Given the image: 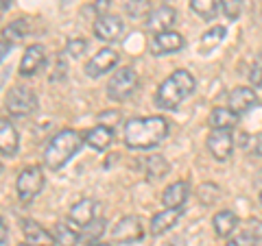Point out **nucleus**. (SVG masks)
<instances>
[{
  "mask_svg": "<svg viewBox=\"0 0 262 246\" xmlns=\"http://www.w3.org/2000/svg\"><path fill=\"white\" fill-rule=\"evenodd\" d=\"M212 225H214V233L219 237H229L236 231V227H238V216L229 209H223V211H219V214H214Z\"/></svg>",
  "mask_w": 262,
  "mask_h": 246,
  "instance_id": "4be33fe9",
  "label": "nucleus"
},
{
  "mask_svg": "<svg viewBox=\"0 0 262 246\" xmlns=\"http://www.w3.org/2000/svg\"><path fill=\"white\" fill-rule=\"evenodd\" d=\"M18 131L15 127L11 125L9 120L0 118V155H7V157H11V155L18 153Z\"/></svg>",
  "mask_w": 262,
  "mask_h": 246,
  "instance_id": "a211bd4d",
  "label": "nucleus"
},
{
  "mask_svg": "<svg viewBox=\"0 0 262 246\" xmlns=\"http://www.w3.org/2000/svg\"><path fill=\"white\" fill-rule=\"evenodd\" d=\"M83 135L79 131L72 129H63L59 131L51 142H48L46 151H44V163L48 170H59L61 166H66L75 155L79 153V149L83 146Z\"/></svg>",
  "mask_w": 262,
  "mask_h": 246,
  "instance_id": "7ed1b4c3",
  "label": "nucleus"
},
{
  "mask_svg": "<svg viewBox=\"0 0 262 246\" xmlns=\"http://www.w3.org/2000/svg\"><path fill=\"white\" fill-rule=\"evenodd\" d=\"M116 63H118V53L114 51V48H101V51L85 63V75L92 79L103 77L105 72L116 68Z\"/></svg>",
  "mask_w": 262,
  "mask_h": 246,
  "instance_id": "1a4fd4ad",
  "label": "nucleus"
},
{
  "mask_svg": "<svg viewBox=\"0 0 262 246\" xmlns=\"http://www.w3.org/2000/svg\"><path fill=\"white\" fill-rule=\"evenodd\" d=\"M253 146H256V153L262 155V135H256V144H253Z\"/></svg>",
  "mask_w": 262,
  "mask_h": 246,
  "instance_id": "4c0bfd02",
  "label": "nucleus"
},
{
  "mask_svg": "<svg viewBox=\"0 0 262 246\" xmlns=\"http://www.w3.org/2000/svg\"><path fill=\"white\" fill-rule=\"evenodd\" d=\"M20 246H29V244H27V242H24V244H20Z\"/></svg>",
  "mask_w": 262,
  "mask_h": 246,
  "instance_id": "ea45409f",
  "label": "nucleus"
},
{
  "mask_svg": "<svg viewBox=\"0 0 262 246\" xmlns=\"http://www.w3.org/2000/svg\"><path fill=\"white\" fill-rule=\"evenodd\" d=\"M5 107L15 118H27L37 109V96L31 87H13L5 98Z\"/></svg>",
  "mask_w": 262,
  "mask_h": 246,
  "instance_id": "20e7f679",
  "label": "nucleus"
},
{
  "mask_svg": "<svg viewBox=\"0 0 262 246\" xmlns=\"http://www.w3.org/2000/svg\"><path fill=\"white\" fill-rule=\"evenodd\" d=\"M223 37H225V27H216V29H212L210 33H206V37H203V44H206V46L219 44Z\"/></svg>",
  "mask_w": 262,
  "mask_h": 246,
  "instance_id": "473e14b6",
  "label": "nucleus"
},
{
  "mask_svg": "<svg viewBox=\"0 0 262 246\" xmlns=\"http://www.w3.org/2000/svg\"><path fill=\"white\" fill-rule=\"evenodd\" d=\"M55 240L59 246H77L79 240H81V231L75 229L70 223H59L55 227Z\"/></svg>",
  "mask_w": 262,
  "mask_h": 246,
  "instance_id": "5701e85b",
  "label": "nucleus"
},
{
  "mask_svg": "<svg viewBox=\"0 0 262 246\" xmlns=\"http://www.w3.org/2000/svg\"><path fill=\"white\" fill-rule=\"evenodd\" d=\"M90 246H110V244H101V242H96V244H90Z\"/></svg>",
  "mask_w": 262,
  "mask_h": 246,
  "instance_id": "58836bf2",
  "label": "nucleus"
},
{
  "mask_svg": "<svg viewBox=\"0 0 262 246\" xmlns=\"http://www.w3.org/2000/svg\"><path fill=\"white\" fill-rule=\"evenodd\" d=\"M83 229H85V231L81 233V237H85L90 244H96V242H94V237H101V235H103V231H105V223H103V220H96V223L92 220V223H90L88 227H83Z\"/></svg>",
  "mask_w": 262,
  "mask_h": 246,
  "instance_id": "cd10ccee",
  "label": "nucleus"
},
{
  "mask_svg": "<svg viewBox=\"0 0 262 246\" xmlns=\"http://www.w3.org/2000/svg\"><path fill=\"white\" fill-rule=\"evenodd\" d=\"M208 149L214 155V159L227 161L234 153V135L227 129H212L208 135Z\"/></svg>",
  "mask_w": 262,
  "mask_h": 246,
  "instance_id": "6e6552de",
  "label": "nucleus"
},
{
  "mask_svg": "<svg viewBox=\"0 0 262 246\" xmlns=\"http://www.w3.org/2000/svg\"><path fill=\"white\" fill-rule=\"evenodd\" d=\"M175 18H177V13H175L173 7L160 5L158 9H153L149 15H146V29L151 33H155V35H158V33H166L175 24Z\"/></svg>",
  "mask_w": 262,
  "mask_h": 246,
  "instance_id": "f8f14e48",
  "label": "nucleus"
},
{
  "mask_svg": "<svg viewBox=\"0 0 262 246\" xmlns=\"http://www.w3.org/2000/svg\"><path fill=\"white\" fill-rule=\"evenodd\" d=\"M7 240V225H5V220L0 218V244H3Z\"/></svg>",
  "mask_w": 262,
  "mask_h": 246,
  "instance_id": "e433bc0d",
  "label": "nucleus"
},
{
  "mask_svg": "<svg viewBox=\"0 0 262 246\" xmlns=\"http://www.w3.org/2000/svg\"><path fill=\"white\" fill-rule=\"evenodd\" d=\"M168 131H170L168 120L162 116L134 118L125 125V142L129 149L149 151L168 137Z\"/></svg>",
  "mask_w": 262,
  "mask_h": 246,
  "instance_id": "f257e3e1",
  "label": "nucleus"
},
{
  "mask_svg": "<svg viewBox=\"0 0 262 246\" xmlns=\"http://www.w3.org/2000/svg\"><path fill=\"white\" fill-rule=\"evenodd\" d=\"M168 161L162 157V155H153V157L146 159V177H151V179H162V177H166L168 175Z\"/></svg>",
  "mask_w": 262,
  "mask_h": 246,
  "instance_id": "393cba45",
  "label": "nucleus"
},
{
  "mask_svg": "<svg viewBox=\"0 0 262 246\" xmlns=\"http://www.w3.org/2000/svg\"><path fill=\"white\" fill-rule=\"evenodd\" d=\"M249 81L253 87H260L262 85V53L256 57V61H253L251 70H249Z\"/></svg>",
  "mask_w": 262,
  "mask_h": 246,
  "instance_id": "2f4dec72",
  "label": "nucleus"
},
{
  "mask_svg": "<svg viewBox=\"0 0 262 246\" xmlns=\"http://www.w3.org/2000/svg\"><path fill=\"white\" fill-rule=\"evenodd\" d=\"M190 7L203 20H212L216 15V0H190Z\"/></svg>",
  "mask_w": 262,
  "mask_h": 246,
  "instance_id": "a878e982",
  "label": "nucleus"
},
{
  "mask_svg": "<svg viewBox=\"0 0 262 246\" xmlns=\"http://www.w3.org/2000/svg\"><path fill=\"white\" fill-rule=\"evenodd\" d=\"M194 77L188 70H177L173 72L166 81H162L158 92H155V105L160 109L175 111L188 96L194 92Z\"/></svg>",
  "mask_w": 262,
  "mask_h": 246,
  "instance_id": "f03ea898",
  "label": "nucleus"
},
{
  "mask_svg": "<svg viewBox=\"0 0 262 246\" xmlns=\"http://www.w3.org/2000/svg\"><path fill=\"white\" fill-rule=\"evenodd\" d=\"M46 61V51L42 44H33L27 48V53H24L22 61H20V75L22 77H33L35 72L42 68Z\"/></svg>",
  "mask_w": 262,
  "mask_h": 246,
  "instance_id": "dca6fc26",
  "label": "nucleus"
},
{
  "mask_svg": "<svg viewBox=\"0 0 262 246\" xmlns=\"http://www.w3.org/2000/svg\"><path fill=\"white\" fill-rule=\"evenodd\" d=\"M27 33H29V20L18 18L3 29V37H5V42L15 44V42H22V39L27 37Z\"/></svg>",
  "mask_w": 262,
  "mask_h": 246,
  "instance_id": "b1692460",
  "label": "nucleus"
},
{
  "mask_svg": "<svg viewBox=\"0 0 262 246\" xmlns=\"http://www.w3.org/2000/svg\"><path fill=\"white\" fill-rule=\"evenodd\" d=\"M110 5H112V0H94V11L98 18H103V15H107V9H110Z\"/></svg>",
  "mask_w": 262,
  "mask_h": 246,
  "instance_id": "f704fd0d",
  "label": "nucleus"
},
{
  "mask_svg": "<svg viewBox=\"0 0 262 246\" xmlns=\"http://www.w3.org/2000/svg\"><path fill=\"white\" fill-rule=\"evenodd\" d=\"M9 48H11V44L9 42H5V39H0V61L7 57V53H9Z\"/></svg>",
  "mask_w": 262,
  "mask_h": 246,
  "instance_id": "c9c22d12",
  "label": "nucleus"
},
{
  "mask_svg": "<svg viewBox=\"0 0 262 246\" xmlns=\"http://www.w3.org/2000/svg\"><path fill=\"white\" fill-rule=\"evenodd\" d=\"M186 46V39L175 31H166V33H158L151 39V53L155 57L168 55V53H177Z\"/></svg>",
  "mask_w": 262,
  "mask_h": 246,
  "instance_id": "9d476101",
  "label": "nucleus"
},
{
  "mask_svg": "<svg viewBox=\"0 0 262 246\" xmlns=\"http://www.w3.org/2000/svg\"><path fill=\"white\" fill-rule=\"evenodd\" d=\"M42 187H44V172L39 166L24 168L18 175V181H15V190H18L20 201H24V203L35 199V196L42 192Z\"/></svg>",
  "mask_w": 262,
  "mask_h": 246,
  "instance_id": "423d86ee",
  "label": "nucleus"
},
{
  "mask_svg": "<svg viewBox=\"0 0 262 246\" xmlns=\"http://www.w3.org/2000/svg\"><path fill=\"white\" fill-rule=\"evenodd\" d=\"M144 235V229L142 223L138 216H125L120 218L116 225L112 229V240L116 244H134V242H140Z\"/></svg>",
  "mask_w": 262,
  "mask_h": 246,
  "instance_id": "0eeeda50",
  "label": "nucleus"
},
{
  "mask_svg": "<svg viewBox=\"0 0 262 246\" xmlns=\"http://www.w3.org/2000/svg\"><path fill=\"white\" fill-rule=\"evenodd\" d=\"M221 9L229 20H236L243 9V0H221Z\"/></svg>",
  "mask_w": 262,
  "mask_h": 246,
  "instance_id": "c85d7f7f",
  "label": "nucleus"
},
{
  "mask_svg": "<svg viewBox=\"0 0 262 246\" xmlns=\"http://www.w3.org/2000/svg\"><path fill=\"white\" fill-rule=\"evenodd\" d=\"M22 233L29 246H55L57 240L53 233H48L42 225H37L35 220H24L22 223Z\"/></svg>",
  "mask_w": 262,
  "mask_h": 246,
  "instance_id": "2eb2a0df",
  "label": "nucleus"
},
{
  "mask_svg": "<svg viewBox=\"0 0 262 246\" xmlns=\"http://www.w3.org/2000/svg\"><path fill=\"white\" fill-rule=\"evenodd\" d=\"M96 207H98L96 201H92V199H81L79 203L72 205V209H70V214H68V223L81 231V229L88 227L96 218Z\"/></svg>",
  "mask_w": 262,
  "mask_h": 246,
  "instance_id": "9b49d317",
  "label": "nucleus"
},
{
  "mask_svg": "<svg viewBox=\"0 0 262 246\" xmlns=\"http://www.w3.org/2000/svg\"><path fill=\"white\" fill-rule=\"evenodd\" d=\"M120 122V113L116 109H107V111H101L98 113V125L101 127H107L114 131V127H116Z\"/></svg>",
  "mask_w": 262,
  "mask_h": 246,
  "instance_id": "c756f323",
  "label": "nucleus"
},
{
  "mask_svg": "<svg viewBox=\"0 0 262 246\" xmlns=\"http://www.w3.org/2000/svg\"><path fill=\"white\" fill-rule=\"evenodd\" d=\"M0 172H3V163H0Z\"/></svg>",
  "mask_w": 262,
  "mask_h": 246,
  "instance_id": "a19ab883",
  "label": "nucleus"
},
{
  "mask_svg": "<svg viewBox=\"0 0 262 246\" xmlns=\"http://www.w3.org/2000/svg\"><path fill=\"white\" fill-rule=\"evenodd\" d=\"M138 89V75L131 68H120L107 81V96L112 101H127Z\"/></svg>",
  "mask_w": 262,
  "mask_h": 246,
  "instance_id": "39448f33",
  "label": "nucleus"
},
{
  "mask_svg": "<svg viewBox=\"0 0 262 246\" xmlns=\"http://www.w3.org/2000/svg\"><path fill=\"white\" fill-rule=\"evenodd\" d=\"M260 203H262V194H260Z\"/></svg>",
  "mask_w": 262,
  "mask_h": 246,
  "instance_id": "79ce46f5",
  "label": "nucleus"
},
{
  "mask_svg": "<svg viewBox=\"0 0 262 246\" xmlns=\"http://www.w3.org/2000/svg\"><path fill=\"white\" fill-rule=\"evenodd\" d=\"M190 194V183L188 181H175L170 183L162 194V203L166 209H182V205L188 201Z\"/></svg>",
  "mask_w": 262,
  "mask_h": 246,
  "instance_id": "f3484780",
  "label": "nucleus"
},
{
  "mask_svg": "<svg viewBox=\"0 0 262 246\" xmlns=\"http://www.w3.org/2000/svg\"><path fill=\"white\" fill-rule=\"evenodd\" d=\"M179 216H182V211H179V209H164V211H158V214L153 216V220H151L149 233H151V235H162V233H166L168 229H173V227L177 225Z\"/></svg>",
  "mask_w": 262,
  "mask_h": 246,
  "instance_id": "aec40b11",
  "label": "nucleus"
},
{
  "mask_svg": "<svg viewBox=\"0 0 262 246\" xmlns=\"http://www.w3.org/2000/svg\"><path fill=\"white\" fill-rule=\"evenodd\" d=\"M122 20L116 18V15H103L94 22V35L103 42H116L122 35Z\"/></svg>",
  "mask_w": 262,
  "mask_h": 246,
  "instance_id": "4468645a",
  "label": "nucleus"
},
{
  "mask_svg": "<svg viewBox=\"0 0 262 246\" xmlns=\"http://www.w3.org/2000/svg\"><path fill=\"white\" fill-rule=\"evenodd\" d=\"M219 196H221V190L214 183H203L199 187V201L203 205H212L214 201H219Z\"/></svg>",
  "mask_w": 262,
  "mask_h": 246,
  "instance_id": "bb28decb",
  "label": "nucleus"
},
{
  "mask_svg": "<svg viewBox=\"0 0 262 246\" xmlns=\"http://www.w3.org/2000/svg\"><path fill=\"white\" fill-rule=\"evenodd\" d=\"M83 139H85V144L90 146V149H94V151H105V149H110V144L114 142V131L107 129V127L96 125L94 129L85 131Z\"/></svg>",
  "mask_w": 262,
  "mask_h": 246,
  "instance_id": "6ab92c4d",
  "label": "nucleus"
},
{
  "mask_svg": "<svg viewBox=\"0 0 262 246\" xmlns=\"http://www.w3.org/2000/svg\"><path fill=\"white\" fill-rule=\"evenodd\" d=\"M227 246H256V237L249 233H241L236 235V240H229Z\"/></svg>",
  "mask_w": 262,
  "mask_h": 246,
  "instance_id": "72a5a7b5",
  "label": "nucleus"
},
{
  "mask_svg": "<svg viewBox=\"0 0 262 246\" xmlns=\"http://www.w3.org/2000/svg\"><path fill=\"white\" fill-rule=\"evenodd\" d=\"M238 113L232 111L229 107H214L210 113V118H208V125L212 129H227V131H232L236 125H238Z\"/></svg>",
  "mask_w": 262,
  "mask_h": 246,
  "instance_id": "412c9836",
  "label": "nucleus"
},
{
  "mask_svg": "<svg viewBox=\"0 0 262 246\" xmlns=\"http://www.w3.org/2000/svg\"><path fill=\"white\" fill-rule=\"evenodd\" d=\"M88 51V42L81 37H72L68 39V46H66V53H68L70 57H81Z\"/></svg>",
  "mask_w": 262,
  "mask_h": 246,
  "instance_id": "7c9ffc66",
  "label": "nucleus"
},
{
  "mask_svg": "<svg viewBox=\"0 0 262 246\" xmlns=\"http://www.w3.org/2000/svg\"><path fill=\"white\" fill-rule=\"evenodd\" d=\"M256 105H258V94H256V89H251V87H234L227 96V107L236 111L238 116L253 109Z\"/></svg>",
  "mask_w": 262,
  "mask_h": 246,
  "instance_id": "ddd939ff",
  "label": "nucleus"
}]
</instances>
